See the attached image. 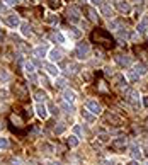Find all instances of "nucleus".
<instances>
[{"instance_id":"nucleus-1","label":"nucleus","mask_w":148,"mask_h":165,"mask_svg":"<svg viewBox=\"0 0 148 165\" xmlns=\"http://www.w3.org/2000/svg\"><path fill=\"white\" fill-rule=\"evenodd\" d=\"M92 39L97 41V44L104 46V48H112V46H114L112 38L109 36L107 31H104V29H95L94 32H92Z\"/></svg>"},{"instance_id":"nucleus-2","label":"nucleus","mask_w":148,"mask_h":165,"mask_svg":"<svg viewBox=\"0 0 148 165\" xmlns=\"http://www.w3.org/2000/svg\"><path fill=\"white\" fill-rule=\"evenodd\" d=\"M89 44L87 43H79V46L75 49V56H79V58H87L89 56Z\"/></svg>"},{"instance_id":"nucleus-3","label":"nucleus","mask_w":148,"mask_h":165,"mask_svg":"<svg viewBox=\"0 0 148 165\" xmlns=\"http://www.w3.org/2000/svg\"><path fill=\"white\" fill-rule=\"evenodd\" d=\"M14 92H15V97L20 99V100L27 99V88L24 87V85H20V84H15L14 85Z\"/></svg>"},{"instance_id":"nucleus-4","label":"nucleus","mask_w":148,"mask_h":165,"mask_svg":"<svg viewBox=\"0 0 148 165\" xmlns=\"http://www.w3.org/2000/svg\"><path fill=\"white\" fill-rule=\"evenodd\" d=\"M85 107L89 109L92 114H99V112L102 111V107H100V104H99L97 100H87V102H85Z\"/></svg>"},{"instance_id":"nucleus-5","label":"nucleus","mask_w":148,"mask_h":165,"mask_svg":"<svg viewBox=\"0 0 148 165\" xmlns=\"http://www.w3.org/2000/svg\"><path fill=\"white\" fill-rule=\"evenodd\" d=\"M111 146H112L114 152H121V150H124V146H126V140H124V138L112 140V141H111Z\"/></svg>"},{"instance_id":"nucleus-6","label":"nucleus","mask_w":148,"mask_h":165,"mask_svg":"<svg viewBox=\"0 0 148 165\" xmlns=\"http://www.w3.org/2000/svg\"><path fill=\"white\" fill-rule=\"evenodd\" d=\"M4 22H5L7 26H10V27H17V26H19V17L14 15V14H10V15H7V17L4 19Z\"/></svg>"},{"instance_id":"nucleus-7","label":"nucleus","mask_w":148,"mask_h":165,"mask_svg":"<svg viewBox=\"0 0 148 165\" xmlns=\"http://www.w3.org/2000/svg\"><path fill=\"white\" fill-rule=\"evenodd\" d=\"M106 119H107L109 123H112L114 126H119V124L123 123V119H121V117H119V116H116V114H111V112H109L107 116H106Z\"/></svg>"},{"instance_id":"nucleus-8","label":"nucleus","mask_w":148,"mask_h":165,"mask_svg":"<svg viewBox=\"0 0 148 165\" xmlns=\"http://www.w3.org/2000/svg\"><path fill=\"white\" fill-rule=\"evenodd\" d=\"M36 111H38V116L41 117V119H44V117L48 116V111H46V106H44V104H38V106H36Z\"/></svg>"},{"instance_id":"nucleus-9","label":"nucleus","mask_w":148,"mask_h":165,"mask_svg":"<svg viewBox=\"0 0 148 165\" xmlns=\"http://www.w3.org/2000/svg\"><path fill=\"white\" fill-rule=\"evenodd\" d=\"M100 12H102L106 17H114V12H112V9L109 7L107 4H102V5H100Z\"/></svg>"},{"instance_id":"nucleus-10","label":"nucleus","mask_w":148,"mask_h":165,"mask_svg":"<svg viewBox=\"0 0 148 165\" xmlns=\"http://www.w3.org/2000/svg\"><path fill=\"white\" fill-rule=\"evenodd\" d=\"M116 7H118L123 14H128L129 12V5L126 4V2H123V0H119V2H116Z\"/></svg>"},{"instance_id":"nucleus-11","label":"nucleus","mask_w":148,"mask_h":165,"mask_svg":"<svg viewBox=\"0 0 148 165\" xmlns=\"http://www.w3.org/2000/svg\"><path fill=\"white\" fill-rule=\"evenodd\" d=\"M126 95H128L129 102H138V100H140V95H138V92H136V90H128V94H126Z\"/></svg>"},{"instance_id":"nucleus-12","label":"nucleus","mask_w":148,"mask_h":165,"mask_svg":"<svg viewBox=\"0 0 148 165\" xmlns=\"http://www.w3.org/2000/svg\"><path fill=\"white\" fill-rule=\"evenodd\" d=\"M49 60H51V61H58V60H61V51H60V49H51Z\"/></svg>"},{"instance_id":"nucleus-13","label":"nucleus","mask_w":148,"mask_h":165,"mask_svg":"<svg viewBox=\"0 0 148 165\" xmlns=\"http://www.w3.org/2000/svg\"><path fill=\"white\" fill-rule=\"evenodd\" d=\"M34 56H38V58H43L44 55H46V46H38V48H34Z\"/></svg>"},{"instance_id":"nucleus-14","label":"nucleus","mask_w":148,"mask_h":165,"mask_svg":"<svg viewBox=\"0 0 148 165\" xmlns=\"http://www.w3.org/2000/svg\"><path fill=\"white\" fill-rule=\"evenodd\" d=\"M116 61H118L121 67H128V65H129V58H128V56H124V55H119V56H116Z\"/></svg>"},{"instance_id":"nucleus-15","label":"nucleus","mask_w":148,"mask_h":165,"mask_svg":"<svg viewBox=\"0 0 148 165\" xmlns=\"http://www.w3.org/2000/svg\"><path fill=\"white\" fill-rule=\"evenodd\" d=\"M44 68H46V72H48L49 75H58V67H55L53 63H48Z\"/></svg>"},{"instance_id":"nucleus-16","label":"nucleus","mask_w":148,"mask_h":165,"mask_svg":"<svg viewBox=\"0 0 148 165\" xmlns=\"http://www.w3.org/2000/svg\"><path fill=\"white\" fill-rule=\"evenodd\" d=\"M63 95H65V100H70V102L75 100V92H73V90H68V88H67V90L63 92Z\"/></svg>"},{"instance_id":"nucleus-17","label":"nucleus","mask_w":148,"mask_h":165,"mask_svg":"<svg viewBox=\"0 0 148 165\" xmlns=\"http://www.w3.org/2000/svg\"><path fill=\"white\" fill-rule=\"evenodd\" d=\"M85 10H87V14H89V19L92 20V22H97V14H95V10L90 9V7H85Z\"/></svg>"},{"instance_id":"nucleus-18","label":"nucleus","mask_w":148,"mask_h":165,"mask_svg":"<svg viewBox=\"0 0 148 165\" xmlns=\"http://www.w3.org/2000/svg\"><path fill=\"white\" fill-rule=\"evenodd\" d=\"M135 72H136L138 75H145V73H147V67H145L143 63H138V65L135 67Z\"/></svg>"},{"instance_id":"nucleus-19","label":"nucleus","mask_w":148,"mask_h":165,"mask_svg":"<svg viewBox=\"0 0 148 165\" xmlns=\"http://www.w3.org/2000/svg\"><path fill=\"white\" fill-rule=\"evenodd\" d=\"M20 27H22V31H20V32H22V36H29V34H31V26L27 24V22H24Z\"/></svg>"},{"instance_id":"nucleus-20","label":"nucleus","mask_w":148,"mask_h":165,"mask_svg":"<svg viewBox=\"0 0 148 165\" xmlns=\"http://www.w3.org/2000/svg\"><path fill=\"white\" fill-rule=\"evenodd\" d=\"M67 143H68V146H72V148H75V146L79 145V140H77L75 136H70L68 140H67Z\"/></svg>"},{"instance_id":"nucleus-21","label":"nucleus","mask_w":148,"mask_h":165,"mask_svg":"<svg viewBox=\"0 0 148 165\" xmlns=\"http://www.w3.org/2000/svg\"><path fill=\"white\" fill-rule=\"evenodd\" d=\"M48 2H49L51 9H60L61 7V0H48Z\"/></svg>"},{"instance_id":"nucleus-22","label":"nucleus","mask_w":148,"mask_h":165,"mask_svg":"<svg viewBox=\"0 0 148 165\" xmlns=\"http://www.w3.org/2000/svg\"><path fill=\"white\" fill-rule=\"evenodd\" d=\"M58 15H55V14H49L48 17H46V22H49V24H56L58 22Z\"/></svg>"},{"instance_id":"nucleus-23","label":"nucleus","mask_w":148,"mask_h":165,"mask_svg":"<svg viewBox=\"0 0 148 165\" xmlns=\"http://www.w3.org/2000/svg\"><path fill=\"white\" fill-rule=\"evenodd\" d=\"M34 95H36V99H38L39 102H41V100H46V92H44V90H38Z\"/></svg>"},{"instance_id":"nucleus-24","label":"nucleus","mask_w":148,"mask_h":165,"mask_svg":"<svg viewBox=\"0 0 148 165\" xmlns=\"http://www.w3.org/2000/svg\"><path fill=\"white\" fill-rule=\"evenodd\" d=\"M0 148L2 150H7L9 148V140L7 138H0Z\"/></svg>"},{"instance_id":"nucleus-25","label":"nucleus","mask_w":148,"mask_h":165,"mask_svg":"<svg viewBox=\"0 0 148 165\" xmlns=\"http://www.w3.org/2000/svg\"><path fill=\"white\" fill-rule=\"evenodd\" d=\"M68 34H70V36H72V38H79V36H80V31H77V29H75V27H70Z\"/></svg>"},{"instance_id":"nucleus-26","label":"nucleus","mask_w":148,"mask_h":165,"mask_svg":"<svg viewBox=\"0 0 148 165\" xmlns=\"http://www.w3.org/2000/svg\"><path fill=\"white\" fill-rule=\"evenodd\" d=\"M53 39H55V41H60V43H65L63 34H60V32H55V34H53Z\"/></svg>"},{"instance_id":"nucleus-27","label":"nucleus","mask_w":148,"mask_h":165,"mask_svg":"<svg viewBox=\"0 0 148 165\" xmlns=\"http://www.w3.org/2000/svg\"><path fill=\"white\" fill-rule=\"evenodd\" d=\"M12 123H15V126H22V119H20L19 116H12Z\"/></svg>"},{"instance_id":"nucleus-28","label":"nucleus","mask_w":148,"mask_h":165,"mask_svg":"<svg viewBox=\"0 0 148 165\" xmlns=\"http://www.w3.org/2000/svg\"><path fill=\"white\" fill-rule=\"evenodd\" d=\"M82 116L85 117V119H87V121H90V123H92V121H94V117L90 116L89 112H87V111H82Z\"/></svg>"},{"instance_id":"nucleus-29","label":"nucleus","mask_w":148,"mask_h":165,"mask_svg":"<svg viewBox=\"0 0 148 165\" xmlns=\"http://www.w3.org/2000/svg\"><path fill=\"white\" fill-rule=\"evenodd\" d=\"M24 67H26V70H27V73H32V72H34V65H32V63H26Z\"/></svg>"},{"instance_id":"nucleus-30","label":"nucleus","mask_w":148,"mask_h":165,"mask_svg":"<svg viewBox=\"0 0 148 165\" xmlns=\"http://www.w3.org/2000/svg\"><path fill=\"white\" fill-rule=\"evenodd\" d=\"M49 111H51V112H53V114H55V116H56V114H58V107H56V106H53V104H51V106H49Z\"/></svg>"},{"instance_id":"nucleus-31","label":"nucleus","mask_w":148,"mask_h":165,"mask_svg":"<svg viewBox=\"0 0 148 165\" xmlns=\"http://www.w3.org/2000/svg\"><path fill=\"white\" fill-rule=\"evenodd\" d=\"M63 109H65L67 112H73V107H72V106H68V104H63Z\"/></svg>"},{"instance_id":"nucleus-32","label":"nucleus","mask_w":148,"mask_h":165,"mask_svg":"<svg viewBox=\"0 0 148 165\" xmlns=\"http://www.w3.org/2000/svg\"><path fill=\"white\" fill-rule=\"evenodd\" d=\"M133 157H135V158H140V157H141V153H140L138 148H135V150H133Z\"/></svg>"},{"instance_id":"nucleus-33","label":"nucleus","mask_w":148,"mask_h":165,"mask_svg":"<svg viewBox=\"0 0 148 165\" xmlns=\"http://www.w3.org/2000/svg\"><path fill=\"white\" fill-rule=\"evenodd\" d=\"M63 129H65V126H63V124H60L58 128H55V131H56L58 135H60V133H61V131H63Z\"/></svg>"},{"instance_id":"nucleus-34","label":"nucleus","mask_w":148,"mask_h":165,"mask_svg":"<svg viewBox=\"0 0 148 165\" xmlns=\"http://www.w3.org/2000/svg\"><path fill=\"white\" fill-rule=\"evenodd\" d=\"M65 84H67V82H65V80H63V78H60L58 82H56V85H58V87H63V85H65Z\"/></svg>"},{"instance_id":"nucleus-35","label":"nucleus","mask_w":148,"mask_h":165,"mask_svg":"<svg viewBox=\"0 0 148 165\" xmlns=\"http://www.w3.org/2000/svg\"><path fill=\"white\" fill-rule=\"evenodd\" d=\"M99 140H100V141H107V135H104V133L99 135Z\"/></svg>"},{"instance_id":"nucleus-36","label":"nucleus","mask_w":148,"mask_h":165,"mask_svg":"<svg viewBox=\"0 0 148 165\" xmlns=\"http://www.w3.org/2000/svg\"><path fill=\"white\" fill-rule=\"evenodd\" d=\"M73 131H75L77 135H80V133H82V128H80V126H75V128H73Z\"/></svg>"},{"instance_id":"nucleus-37","label":"nucleus","mask_w":148,"mask_h":165,"mask_svg":"<svg viewBox=\"0 0 148 165\" xmlns=\"http://www.w3.org/2000/svg\"><path fill=\"white\" fill-rule=\"evenodd\" d=\"M102 2H104V0H92L94 5H102Z\"/></svg>"},{"instance_id":"nucleus-38","label":"nucleus","mask_w":148,"mask_h":165,"mask_svg":"<svg viewBox=\"0 0 148 165\" xmlns=\"http://www.w3.org/2000/svg\"><path fill=\"white\" fill-rule=\"evenodd\" d=\"M4 2H7L9 5H14V4H15V0H4Z\"/></svg>"},{"instance_id":"nucleus-39","label":"nucleus","mask_w":148,"mask_h":165,"mask_svg":"<svg viewBox=\"0 0 148 165\" xmlns=\"http://www.w3.org/2000/svg\"><path fill=\"white\" fill-rule=\"evenodd\" d=\"M128 165H140V164H138V162H129Z\"/></svg>"},{"instance_id":"nucleus-40","label":"nucleus","mask_w":148,"mask_h":165,"mask_svg":"<svg viewBox=\"0 0 148 165\" xmlns=\"http://www.w3.org/2000/svg\"><path fill=\"white\" fill-rule=\"evenodd\" d=\"M22 2H26V0H15V4H22Z\"/></svg>"},{"instance_id":"nucleus-41","label":"nucleus","mask_w":148,"mask_h":165,"mask_svg":"<svg viewBox=\"0 0 148 165\" xmlns=\"http://www.w3.org/2000/svg\"><path fill=\"white\" fill-rule=\"evenodd\" d=\"M2 38H4V32H2V31H0V41H2Z\"/></svg>"}]
</instances>
